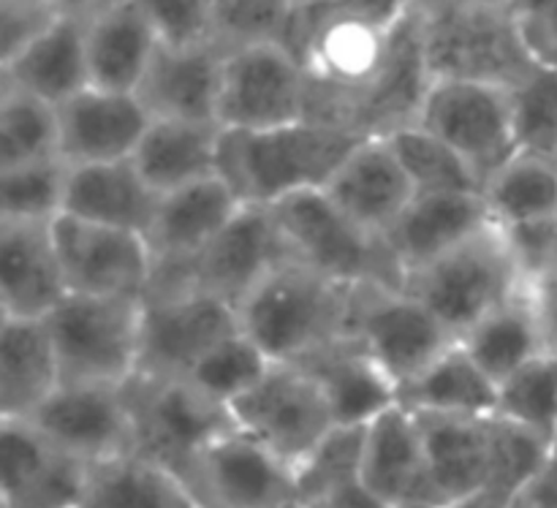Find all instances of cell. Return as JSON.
Segmentation results:
<instances>
[{"label":"cell","mask_w":557,"mask_h":508,"mask_svg":"<svg viewBox=\"0 0 557 508\" xmlns=\"http://www.w3.org/2000/svg\"><path fill=\"white\" fill-rule=\"evenodd\" d=\"M362 136L299 120L270 131H223L218 177L243 205L272 207L305 190H324Z\"/></svg>","instance_id":"1"},{"label":"cell","mask_w":557,"mask_h":508,"mask_svg":"<svg viewBox=\"0 0 557 508\" xmlns=\"http://www.w3.org/2000/svg\"><path fill=\"white\" fill-rule=\"evenodd\" d=\"M354 288L302 261H286L237 305L239 330L275 364H297L348 335Z\"/></svg>","instance_id":"2"},{"label":"cell","mask_w":557,"mask_h":508,"mask_svg":"<svg viewBox=\"0 0 557 508\" xmlns=\"http://www.w3.org/2000/svg\"><path fill=\"white\" fill-rule=\"evenodd\" d=\"M417 11L433 82H484L515 90L539 65L511 9L417 0Z\"/></svg>","instance_id":"3"},{"label":"cell","mask_w":557,"mask_h":508,"mask_svg":"<svg viewBox=\"0 0 557 508\" xmlns=\"http://www.w3.org/2000/svg\"><path fill=\"white\" fill-rule=\"evenodd\" d=\"M294 259L348 286L406 288V270L381 234L346 215L324 190H305L270 207Z\"/></svg>","instance_id":"4"},{"label":"cell","mask_w":557,"mask_h":508,"mask_svg":"<svg viewBox=\"0 0 557 508\" xmlns=\"http://www.w3.org/2000/svg\"><path fill=\"white\" fill-rule=\"evenodd\" d=\"M522 286V272L498 223L406 277V292L428 305L457 340Z\"/></svg>","instance_id":"5"},{"label":"cell","mask_w":557,"mask_h":508,"mask_svg":"<svg viewBox=\"0 0 557 508\" xmlns=\"http://www.w3.org/2000/svg\"><path fill=\"white\" fill-rule=\"evenodd\" d=\"M47 326L63 384L125 386L139 373L141 299L69 294Z\"/></svg>","instance_id":"6"},{"label":"cell","mask_w":557,"mask_h":508,"mask_svg":"<svg viewBox=\"0 0 557 508\" xmlns=\"http://www.w3.org/2000/svg\"><path fill=\"white\" fill-rule=\"evenodd\" d=\"M297 261L270 207L245 205L188 264H156L150 292L201 288L239 305L272 270ZM145 294V297H147Z\"/></svg>","instance_id":"7"},{"label":"cell","mask_w":557,"mask_h":508,"mask_svg":"<svg viewBox=\"0 0 557 508\" xmlns=\"http://www.w3.org/2000/svg\"><path fill=\"white\" fill-rule=\"evenodd\" d=\"M134 422V455L166 468L183 482L201 449L234 428L226 408L205 400L183 379L134 375L125 384Z\"/></svg>","instance_id":"8"},{"label":"cell","mask_w":557,"mask_h":508,"mask_svg":"<svg viewBox=\"0 0 557 508\" xmlns=\"http://www.w3.org/2000/svg\"><path fill=\"white\" fill-rule=\"evenodd\" d=\"M417 125L460 152L484 183L520 152L509 87L438 79L424 96Z\"/></svg>","instance_id":"9"},{"label":"cell","mask_w":557,"mask_h":508,"mask_svg":"<svg viewBox=\"0 0 557 508\" xmlns=\"http://www.w3.org/2000/svg\"><path fill=\"white\" fill-rule=\"evenodd\" d=\"M234 428L275 451L297 471L337 428L330 400L297 364H272L270 373L228 408Z\"/></svg>","instance_id":"10"},{"label":"cell","mask_w":557,"mask_h":508,"mask_svg":"<svg viewBox=\"0 0 557 508\" xmlns=\"http://www.w3.org/2000/svg\"><path fill=\"white\" fill-rule=\"evenodd\" d=\"M348 335L362 343L373 362L400 389L457 343L433 310L413 294L375 283L354 288Z\"/></svg>","instance_id":"11"},{"label":"cell","mask_w":557,"mask_h":508,"mask_svg":"<svg viewBox=\"0 0 557 508\" xmlns=\"http://www.w3.org/2000/svg\"><path fill=\"white\" fill-rule=\"evenodd\" d=\"M237 305L201 288L156 292L141 299L139 373L150 379H185L218 343L237 335Z\"/></svg>","instance_id":"12"},{"label":"cell","mask_w":557,"mask_h":508,"mask_svg":"<svg viewBox=\"0 0 557 508\" xmlns=\"http://www.w3.org/2000/svg\"><path fill=\"white\" fill-rule=\"evenodd\" d=\"M183 484L199 508H299L297 471L237 428L196 455Z\"/></svg>","instance_id":"13"},{"label":"cell","mask_w":557,"mask_h":508,"mask_svg":"<svg viewBox=\"0 0 557 508\" xmlns=\"http://www.w3.org/2000/svg\"><path fill=\"white\" fill-rule=\"evenodd\" d=\"M308 74L283 44H256L223 58L218 125L223 131H270L305 120Z\"/></svg>","instance_id":"14"},{"label":"cell","mask_w":557,"mask_h":508,"mask_svg":"<svg viewBox=\"0 0 557 508\" xmlns=\"http://www.w3.org/2000/svg\"><path fill=\"white\" fill-rule=\"evenodd\" d=\"M25 422L52 449L87 468L134 455V422L125 386L60 384Z\"/></svg>","instance_id":"15"},{"label":"cell","mask_w":557,"mask_h":508,"mask_svg":"<svg viewBox=\"0 0 557 508\" xmlns=\"http://www.w3.org/2000/svg\"><path fill=\"white\" fill-rule=\"evenodd\" d=\"M69 294L145 299L156 256L145 234L60 215L52 223Z\"/></svg>","instance_id":"16"},{"label":"cell","mask_w":557,"mask_h":508,"mask_svg":"<svg viewBox=\"0 0 557 508\" xmlns=\"http://www.w3.org/2000/svg\"><path fill=\"white\" fill-rule=\"evenodd\" d=\"M150 123L136 92L85 87L58 107V158L65 166L131 161Z\"/></svg>","instance_id":"17"},{"label":"cell","mask_w":557,"mask_h":508,"mask_svg":"<svg viewBox=\"0 0 557 508\" xmlns=\"http://www.w3.org/2000/svg\"><path fill=\"white\" fill-rule=\"evenodd\" d=\"M359 482L379 504L444 508L430 476L417 413L397 402L364 424Z\"/></svg>","instance_id":"18"},{"label":"cell","mask_w":557,"mask_h":508,"mask_svg":"<svg viewBox=\"0 0 557 508\" xmlns=\"http://www.w3.org/2000/svg\"><path fill=\"white\" fill-rule=\"evenodd\" d=\"M430 85L433 79L424 60L422 25H419L417 3H411L397 25L395 47L384 71L348 107L343 128L362 139H381L408 125H417Z\"/></svg>","instance_id":"19"},{"label":"cell","mask_w":557,"mask_h":508,"mask_svg":"<svg viewBox=\"0 0 557 508\" xmlns=\"http://www.w3.org/2000/svg\"><path fill=\"white\" fill-rule=\"evenodd\" d=\"M0 508H76L87 466L60 455L27 422L0 419Z\"/></svg>","instance_id":"20"},{"label":"cell","mask_w":557,"mask_h":508,"mask_svg":"<svg viewBox=\"0 0 557 508\" xmlns=\"http://www.w3.org/2000/svg\"><path fill=\"white\" fill-rule=\"evenodd\" d=\"M223 58L226 52H221L212 41L188 47L161 44L136 96L141 98L152 120L218 125Z\"/></svg>","instance_id":"21"},{"label":"cell","mask_w":557,"mask_h":508,"mask_svg":"<svg viewBox=\"0 0 557 508\" xmlns=\"http://www.w3.org/2000/svg\"><path fill=\"white\" fill-rule=\"evenodd\" d=\"M417 422L444 508L482 498L493 479L495 417L417 413Z\"/></svg>","instance_id":"22"},{"label":"cell","mask_w":557,"mask_h":508,"mask_svg":"<svg viewBox=\"0 0 557 508\" xmlns=\"http://www.w3.org/2000/svg\"><path fill=\"white\" fill-rule=\"evenodd\" d=\"M65 297L52 223H0V315L47 319Z\"/></svg>","instance_id":"23"},{"label":"cell","mask_w":557,"mask_h":508,"mask_svg":"<svg viewBox=\"0 0 557 508\" xmlns=\"http://www.w3.org/2000/svg\"><path fill=\"white\" fill-rule=\"evenodd\" d=\"M493 223L482 194H417L384 239L408 277Z\"/></svg>","instance_id":"24"},{"label":"cell","mask_w":557,"mask_h":508,"mask_svg":"<svg viewBox=\"0 0 557 508\" xmlns=\"http://www.w3.org/2000/svg\"><path fill=\"white\" fill-rule=\"evenodd\" d=\"M297 368L321 386L337 428H364L400 400V386L373 362L354 335L337 337L299 359Z\"/></svg>","instance_id":"25"},{"label":"cell","mask_w":557,"mask_h":508,"mask_svg":"<svg viewBox=\"0 0 557 508\" xmlns=\"http://www.w3.org/2000/svg\"><path fill=\"white\" fill-rule=\"evenodd\" d=\"M324 194L368 232L384 237L386 228L413 201L411 179L386 139H362L343 161Z\"/></svg>","instance_id":"26"},{"label":"cell","mask_w":557,"mask_h":508,"mask_svg":"<svg viewBox=\"0 0 557 508\" xmlns=\"http://www.w3.org/2000/svg\"><path fill=\"white\" fill-rule=\"evenodd\" d=\"M243 207V201L218 174L161 194L147 228V243L156 264L194 261Z\"/></svg>","instance_id":"27"},{"label":"cell","mask_w":557,"mask_h":508,"mask_svg":"<svg viewBox=\"0 0 557 508\" xmlns=\"http://www.w3.org/2000/svg\"><path fill=\"white\" fill-rule=\"evenodd\" d=\"M0 85L30 92L52 107L90 87L87 16L79 11H63L36 41L0 63Z\"/></svg>","instance_id":"28"},{"label":"cell","mask_w":557,"mask_h":508,"mask_svg":"<svg viewBox=\"0 0 557 508\" xmlns=\"http://www.w3.org/2000/svg\"><path fill=\"white\" fill-rule=\"evenodd\" d=\"M87 16V69L90 87L136 92L161 38L136 0H112Z\"/></svg>","instance_id":"29"},{"label":"cell","mask_w":557,"mask_h":508,"mask_svg":"<svg viewBox=\"0 0 557 508\" xmlns=\"http://www.w3.org/2000/svg\"><path fill=\"white\" fill-rule=\"evenodd\" d=\"M158 199L134 161L87 163L69 166L63 215L147 237Z\"/></svg>","instance_id":"30"},{"label":"cell","mask_w":557,"mask_h":508,"mask_svg":"<svg viewBox=\"0 0 557 508\" xmlns=\"http://www.w3.org/2000/svg\"><path fill=\"white\" fill-rule=\"evenodd\" d=\"M63 384L47 319H0V419L25 422Z\"/></svg>","instance_id":"31"},{"label":"cell","mask_w":557,"mask_h":508,"mask_svg":"<svg viewBox=\"0 0 557 508\" xmlns=\"http://www.w3.org/2000/svg\"><path fill=\"white\" fill-rule=\"evenodd\" d=\"M221 134V125L212 123L152 120L131 161L156 194H169L215 177Z\"/></svg>","instance_id":"32"},{"label":"cell","mask_w":557,"mask_h":508,"mask_svg":"<svg viewBox=\"0 0 557 508\" xmlns=\"http://www.w3.org/2000/svg\"><path fill=\"white\" fill-rule=\"evenodd\" d=\"M500 386L457 340L400 389V406L438 417H495Z\"/></svg>","instance_id":"33"},{"label":"cell","mask_w":557,"mask_h":508,"mask_svg":"<svg viewBox=\"0 0 557 508\" xmlns=\"http://www.w3.org/2000/svg\"><path fill=\"white\" fill-rule=\"evenodd\" d=\"M460 343L498 386L549 348L525 286L473 324Z\"/></svg>","instance_id":"34"},{"label":"cell","mask_w":557,"mask_h":508,"mask_svg":"<svg viewBox=\"0 0 557 508\" xmlns=\"http://www.w3.org/2000/svg\"><path fill=\"white\" fill-rule=\"evenodd\" d=\"M76 508H199L185 484L139 455L87 468Z\"/></svg>","instance_id":"35"},{"label":"cell","mask_w":557,"mask_h":508,"mask_svg":"<svg viewBox=\"0 0 557 508\" xmlns=\"http://www.w3.org/2000/svg\"><path fill=\"white\" fill-rule=\"evenodd\" d=\"M482 196L500 228L557 218V161L520 150L484 183Z\"/></svg>","instance_id":"36"},{"label":"cell","mask_w":557,"mask_h":508,"mask_svg":"<svg viewBox=\"0 0 557 508\" xmlns=\"http://www.w3.org/2000/svg\"><path fill=\"white\" fill-rule=\"evenodd\" d=\"M381 139L389 141L417 194H482V179L466 158L422 125H408Z\"/></svg>","instance_id":"37"},{"label":"cell","mask_w":557,"mask_h":508,"mask_svg":"<svg viewBox=\"0 0 557 508\" xmlns=\"http://www.w3.org/2000/svg\"><path fill=\"white\" fill-rule=\"evenodd\" d=\"M58 158V107L0 85V169Z\"/></svg>","instance_id":"38"},{"label":"cell","mask_w":557,"mask_h":508,"mask_svg":"<svg viewBox=\"0 0 557 508\" xmlns=\"http://www.w3.org/2000/svg\"><path fill=\"white\" fill-rule=\"evenodd\" d=\"M272 364L275 362L248 335L237 332L205 354L183 381L205 400L228 411L232 402H237L270 373Z\"/></svg>","instance_id":"39"},{"label":"cell","mask_w":557,"mask_h":508,"mask_svg":"<svg viewBox=\"0 0 557 508\" xmlns=\"http://www.w3.org/2000/svg\"><path fill=\"white\" fill-rule=\"evenodd\" d=\"M69 166L60 158L0 169V223H54L63 215Z\"/></svg>","instance_id":"40"},{"label":"cell","mask_w":557,"mask_h":508,"mask_svg":"<svg viewBox=\"0 0 557 508\" xmlns=\"http://www.w3.org/2000/svg\"><path fill=\"white\" fill-rule=\"evenodd\" d=\"M364 428H335L319 449L297 466L299 508H321L359 484Z\"/></svg>","instance_id":"41"},{"label":"cell","mask_w":557,"mask_h":508,"mask_svg":"<svg viewBox=\"0 0 557 508\" xmlns=\"http://www.w3.org/2000/svg\"><path fill=\"white\" fill-rule=\"evenodd\" d=\"M498 417L547 441L557 438V348L539 354L500 384Z\"/></svg>","instance_id":"42"},{"label":"cell","mask_w":557,"mask_h":508,"mask_svg":"<svg viewBox=\"0 0 557 508\" xmlns=\"http://www.w3.org/2000/svg\"><path fill=\"white\" fill-rule=\"evenodd\" d=\"M297 0H212L210 41L221 52L256 44H281Z\"/></svg>","instance_id":"43"},{"label":"cell","mask_w":557,"mask_h":508,"mask_svg":"<svg viewBox=\"0 0 557 508\" xmlns=\"http://www.w3.org/2000/svg\"><path fill=\"white\" fill-rule=\"evenodd\" d=\"M511 101L520 150L557 161V69L539 63L511 90Z\"/></svg>","instance_id":"44"},{"label":"cell","mask_w":557,"mask_h":508,"mask_svg":"<svg viewBox=\"0 0 557 508\" xmlns=\"http://www.w3.org/2000/svg\"><path fill=\"white\" fill-rule=\"evenodd\" d=\"M156 27L161 44L188 47L210 41L212 0H136Z\"/></svg>","instance_id":"45"},{"label":"cell","mask_w":557,"mask_h":508,"mask_svg":"<svg viewBox=\"0 0 557 508\" xmlns=\"http://www.w3.org/2000/svg\"><path fill=\"white\" fill-rule=\"evenodd\" d=\"M63 11L69 9L49 0H0V63L36 41Z\"/></svg>","instance_id":"46"},{"label":"cell","mask_w":557,"mask_h":508,"mask_svg":"<svg viewBox=\"0 0 557 508\" xmlns=\"http://www.w3.org/2000/svg\"><path fill=\"white\" fill-rule=\"evenodd\" d=\"M504 234L522 272V283L557 267V218L504 228Z\"/></svg>","instance_id":"47"},{"label":"cell","mask_w":557,"mask_h":508,"mask_svg":"<svg viewBox=\"0 0 557 508\" xmlns=\"http://www.w3.org/2000/svg\"><path fill=\"white\" fill-rule=\"evenodd\" d=\"M511 14L533 60L557 69V0H515Z\"/></svg>","instance_id":"48"},{"label":"cell","mask_w":557,"mask_h":508,"mask_svg":"<svg viewBox=\"0 0 557 508\" xmlns=\"http://www.w3.org/2000/svg\"><path fill=\"white\" fill-rule=\"evenodd\" d=\"M506 508H557V438Z\"/></svg>","instance_id":"49"},{"label":"cell","mask_w":557,"mask_h":508,"mask_svg":"<svg viewBox=\"0 0 557 508\" xmlns=\"http://www.w3.org/2000/svg\"><path fill=\"white\" fill-rule=\"evenodd\" d=\"M525 292L542 321L547 346L557 348V267L525 283Z\"/></svg>","instance_id":"50"},{"label":"cell","mask_w":557,"mask_h":508,"mask_svg":"<svg viewBox=\"0 0 557 508\" xmlns=\"http://www.w3.org/2000/svg\"><path fill=\"white\" fill-rule=\"evenodd\" d=\"M321 508H435V506H386L379 504L375 498H370L368 493L362 490V482L354 484V487L343 490L337 498H332L330 504L321 506Z\"/></svg>","instance_id":"51"},{"label":"cell","mask_w":557,"mask_h":508,"mask_svg":"<svg viewBox=\"0 0 557 508\" xmlns=\"http://www.w3.org/2000/svg\"><path fill=\"white\" fill-rule=\"evenodd\" d=\"M451 3L482 5V9H511V5H515V0H451Z\"/></svg>","instance_id":"52"},{"label":"cell","mask_w":557,"mask_h":508,"mask_svg":"<svg viewBox=\"0 0 557 508\" xmlns=\"http://www.w3.org/2000/svg\"><path fill=\"white\" fill-rule=\"evenodd\" d=\"M112 3V0H71L69 11H79V14H90V11L101 9V5Z\"/></svg>","instance_id":"53"},{"label":"cell","mask_w":557,"mask_h":508,"mask_svg":"<svg viewBox=\"0 0 557 508\" xmlns=\"http://www.w3.org/2000/svg\"><path fill=\"white\" fill-rule=\"evenodd\" d=\"M49 3H60V5H65V9H69L71 0H49Z\"/></svg>","instance_id":"54"},{"label":"cell","mask_w":557,"mask_h":508,"mask_svg":"<svg viewBox=\"0 0 557 508\" xmlns=\"http://www.w3.org/2000/svg\"><path fill=\"white\" fill-rule=\"evenodd\" d=\"M455 508H476L473 504H462V506H455Z\"/></svg>","instance_id":"55"},{"label":"cell","mask_w":557,"mask_h":508,"mask_svg":"<svg viewBox=\"0 0 557 508\" xmlns=\"http://www.w3.org/2000/svg\"><path fill=\"white\" fill-rule=\"evenodd\" d=\"M406 3H417V0H406Z\"/></svg>","instance_id":"56"}]
</instances>
